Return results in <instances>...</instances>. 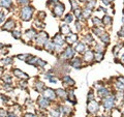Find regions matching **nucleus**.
<instances>
[{"mask_svg": "<svg viewBox=\"0 0 124 117\" xmlns=\"http://www.w3.org/2000/svg\"><path fill=\"white\" fill-rule=\"evenodd\" d=\"M62 81H63L65 84H67L69 86H74V81L72 80V79H70V77L69 76H67V75H65L64 77H62Z\"/></svg>", "mask_w": 124, "mask_h": 117, "instance_id": "obj_20", "label": "nucleus"}, {"mask_svg": "<svg viewBox=\"0 0 124 117\" xmlns=\"http://www.w3.org/2000/svg\"><path fill=\"white\" fill-rule=\"evenodd\" d=\"M111 1H113V0H111Z\"/></svg>", "mask_w": 124, "mask_h": 117, "instance_id": "obj_57", "label": "nucleus"}, {"mask_svg": "<svg viewBox=\"0 0 124 117\" xmlns=\"http://www.w3.org/2000/svg\"><path fill=\"white\" fill-rule=\"evenodd\" d=\"M115 96H106L102 99V105L105 109H112L115 105Z\"/></svg>", "mask_w": 124, "mask_h": 117, "instance_id": "obj_5", "label": "nucleus"}, {"mask_svg": "<svg viewBox=\"0 0 124 117\" xmlns=\"http://www.w3.org/2000/svg\"><path fill=\"white\" fill-rule=\"evenodd\" d=\"M122 22L124 23V16H123V18H122Z\"/></svg>", "mask_w": 124, "mask_h": 117, "instance_id": "obj_54", "label": "nucleus"}, {"mask_svg": "<svg viewBox=\"0 0 124 117\" xmlns=\"http://www.w3.org/2000/svg\"><path fill=\"white\" fill-rule=\"evenodd\" d=\"M46 64H47L46 61H43V59H40V58H38V60H37V62H36V64H35V66L43 67V66H46Z\"/></svg>", "mask_w": 124, "mask_h": 117, "instance_id": "obj_36", "label": "nucleus"}, {"mask_svg": "<svg viewBox=\"0 0 124 117\" xmlns=\"http://www.w3.org/2000/svg\"><path fill=\"white\" fill-rule=\"evenodd\" d=\"M60 33L62 35H66V36L71 34L70 27H69V25H67V23H64V24H61L60 25Z\"/></svg>", "mask_w": 124, "mask_h": 117, "instance_id": "obj_10", "label": "nucleus"}, {"mask_svg": "<svg viewBox=\"0 0 124 117\" xmlns=\"http://www.w3.org/2000/svg\"><path fill=\"white\" fill-rule=\"evenodd\" d=\"M37 104H38L40 109H47L48 107L50 106V102H49V99H47L46 98H43V96L41 95L37 98Z\"/></svg>", "mask_w": 124, "mask_h": 117, "instance_id": "obj_8", "label": "nucleus"}, {"mask_svg": "<svg viewBox=\"0 0 124 117\" xmlns=\"http://www.w3.org/2000/svg\"><path fill=\"white\" fill-rule=\"evenodd\" d=\"M74 16L77 17L78 19H81V17H82V12H81V9H80V8L74 11Z\"/></svg>", "mask_w": 124, "mask_h": 117, "instance_id": "obj_40", "label": "nucleus"}, {"mask_svg": "<svg viewBox=\"0 0 124 117\" xmlns=\"http://www.w3.org/2000/svg\"><path fill=\"white\" fill-rule=\"evenodd\" d=\"M35 36H36V31L33 28L27 30V31L25 32V37H26V39H28L29 40H31L33 37H35Z\"/></svg>", "mask_w": 124, "mask_h": 117, "instance_id": "obj_16", "label": "nucleus"}, {"mask_svg": "<svg viewBox=\"0 0 124 117\" xmlns=\"http://www.w3.org/2000/svg\"><path fill=\"white\" fill-rule=\"evenodd\" d=\"M29 2V0H18V3L20 5H28Z\"/></svg>", "mask_w": 124, "mask_h": 117, "instance_id": "obj_42", "label": "nucleus"}, {"mask_svg": "<svg viewBox=\"0 0 124 117\" xmlns=\"http://www.w3.org/2000/svg\"><path fill=\"white\" fill-rule=\"evenodd\" d=\"M64 21L66 23H71L74 21V15H72V13H67V15L64 17Z\"/></svg>", "mask_w": 124, "mask_h": 117, "instance_id": "obj_33", "label": "nucleus"}, {"mask_svg": "<svg viewBox=\"0 0 124 117\" xmlns=\"http://www.w3.org/2000/svg\"><path fill=\"white\" fill-rule=\"evenodd\" d=\"M74 56V51L71 47H67L66 49L64 50L63 54L61 55V58L63 57V59H71L72 57Z\"/></svg>", "mask_w": 124, "mask_h": 117, "instance_id": "obj_7", "label": "nucleus"}, {"mask_svg": "<svg viewBox=\"0 0 124 117\" xmlns=\"http://www.w3.org/2000/svg\"><path fill=\"white\" fill-rule=\"evenodd\" d=\"M71 66H74V68H79V67H81V65H82V60H81V58H74V59L71 60Z\"/></svg>", "mask_w": 124, "mask_h": 117, "instance_id": "obj_18", "label": "nucleus"}, {"mask_svg": "<svg viewBox=\"0 0 124 117\" xmlns=\"http://www.w3.org/2000/svg\"><path fill=\"white\" fill-rule=\"evenodd\" d=\"M103 58V53H99V52H95L94 54V59L97 61V62H99V61H101Z\"/></svg>", "mask_w": 124, "mask_h": 117, "instance_id": "obj_34", "label": "nucleus"}, {"mask_svg": "<svg viewBox=\"0 0 124 117\" xmlns=\"http://www.w3.org/2000/svg\"><path fill=\"white\" fill-rule=\"evenodd\" d=\"M67 96H68V101H69V102H71L72 104H77V101H75V96H74V90H69Z\"/></svg>", "mask_w": 124, "mask_h": 117, "instance_id": "obj_25", "label": "nucleus"}, {"mask_svg": "<svg viewBox=\"0 0 124 117\" xmlns=\"http://www.w3.org/2000/svg\"><path fill=\"white\" fill-rule=\"evenodd\" d=\"M80 1H81V2H86V1L88 2V1H90V0H80Z\"/></svg>", "mask_w": 124, "mask_h": 117, "instance_id": "obj_53", "label": "nucleus"}, {"mask_svg": "<svg viewBox=\"0 0 124 117\" xmlns=\"http://www.w3.org/2000/svg\"><path fill=\"white\" fill-rule=\"evenodd\" d=\"M31 56H32V55H30V54H21V55H18L17 58L20 59V60H25V61H27Z\"/></svg>", "mask_w": 124, "mask_h": 117, "instance_id": "obj_29", "label": "nucleus"}, {"mask_svg": "<svg viewBox=\"0 0 124 117\" xmlns=\"http://www.w3.org/2000/svg\"><path fill=\"white\" fill-rule=\"evenodd\" d=\"M101 2H102L105 5H109L110 3H111V0H101Z\"/></svg>", "mask_w": 124, "mask_h": 117, "instance_id": "obj_49", "label": "nucleus"}, {"mask_svg": "<svg viewBox=\"0 0 124 117\" xmlns=\"http://www.w3.org/2000/svg\"><path fill=\"white\" fill-rule=\"evenodd\" d=\"M56 94L58 96H60L61 98H63V99L67 98V93L63 90V89H57V90H56Z\"/></svg>", "mask_w": 124, "mask_h": 117, "instance_id": "obj_24", "label": "nucleus"}, {"mask_svg": "<svg viewBox=\"0 0 124 117\" xmlns=\"http://www.w3.org/2000/svg\"><path fill=\"white\" fill-rule=\"evenodd\" d=\"M48 40H49V35L47 32H39L37 35L35 36V44L36 46H44Z\"/></svg>", "mask_w": 124, "mask_h": 117, "instance_id": "obj_2", "label": "nucleus"}, {"mask_svg": "<svg viewBox=\"0 0 124 117\" xmlns=\"http://www.w3.org/2000/svg\"><path fill=\"white\" fill-rule=\"evenodd\" d=\"M12 4V0H0V7H4V8H9Z\"/></svg>", "mask_w": 124, "mask_h": 117, "instance_id": "obj_19", "label": "nucleus"}, {"mask_svg": "<svg viewBox=\"0 0 124 117\" xmlns=\"http://www.w3.org/2000/svg\"><path fill=\"white\" fill-rule=\"evenodd\" d=\"M35 89L38 92H43V90L44 89V84L43 83V82H40V81L35 82Z\"/></svg>", "mask_w": 124, "mask_h": 117, "instance_id": "obj_27", "label": "nucleus"}, {"mask_svg": "<svg viewBox=\"0 0 124 117\" xmlns=\"http://www.w3.org/2000/svg\"><path fill=\"white\" fill-rule=\"evenodd\" d=\"M98 110H99V105H98L97 102L90 101L88 103V105H87V111H88V113H90V114H95Z\"/></svg>", "mask_w": 124, "mask_h": 117, "instance_id": "obj_6", "label": "nucleus"}, {"mask_svg": "<svg viewBox=\"0 0 124 117\" xmlns=\"http://www.w3.org/2000/svg\"><path fill=\"white\" fill-rule=\"evenodd\" d=\"M93 23H94V25L96 26V27H100V26H102V20H100V19H98L97 17H93Z\"/></svg>", "mask_w": 124, "mask_h": 117, "instance_id": "obj_30", "label": "nucleus"}, {"mask_svg": "<svg viewBox=\"0 0 124 117\" xmlns=\"http://www.w3.org/2000/svg\"><path fill=\"white\" fill-rule=\"evenodd\" d=\"M93 32H94L97 36H100L101 34L103 33V31H102L100 28H99V27H94V28H93Z\"/></svg>", "mask_w": 124, "mask_h": 117, "instance_id": "obj_38", "label": "nucleus"}, {"mask_svg": "<svg viewBox=\"0 0 124 117\" xmlns=\"http://www.w3.org/2000/svg\"><path fill=\"white\" fill-rule=\"evenodd\" d=\"M118 36L120 37H124V26L121 27V29L118 31Z\"/></svg>", "mask_w": 124, "mask_h": 117, "instance_id": "obj_44", "label": "nucleus"}, {"mask_svg": "<svg viewBox=\"0 0 124 117\" xmlns=\"http://www.w3.org/2000/svg\"><path fill=\"white\" fill-rule=\"evenodd\" d=\"M49 81L51 82V83H54V84H56V83H57V79L55 78L54 76H53V77H51V78L49 79Z\"/></svg>", "mask_w": 124, "mask_h": 117, "instance_id": "obj_48", "label": "nucleus"}, {"mask_svg": "<svg viewBox=\"0 0 124 117\" xmlns=\"http://www.w3.org/2000/svg\"><path fill=\"white\" fill-rule=\"evenodd\" d=\"M91 13H92V11H89V9L85 8L84 11H82V17H84L85 19H88V18H90Z\"/></svg>", "mask_w": 124, "mask_h": 117, "instance_id": "obj_31", "label": "nucleus"}, {"mask_svg": "<svg viewBox=\"0 0 124 117\" xmlns=\"http://www.w3.org/2000/svg\"><path fill=\"white\" fill-rule=\"evenodd\" d=\"M37 15L39 16L37 20H43V19H44V17L47 16V15H46V13H43V12H38V13H37Z\"/></svg>", "mask_w": 124, "mask_h": 117, "instance_id": "obj_43", "label": "nucleus"}, {"mask_svg": "<svg viewBox=\"0 0 124 117\" xmlns=\"http://www.w3.org/2000/svg\"><path fill=\"white\" fill-rule=\"evenodd\" d=\"M113 22V20H112V17H110V16H105L103 17V19H102V23L105 24V26H110L112 24Z\"/></svg>", "mask_w": 124, "mask_h": 117, "instance_id": "obj_26", "label": "nucleus"}, {"mask_svg": "<svg viewBox=\"0 0 124 117\" xmlns=\"http://www.w3.org/2000/svg\"><path fill=\"white\" fill-rule=\"evenodd\" d=\"M98 117H106V116H103V115H102V116H98Z\"/></svg>", "mask_w": 124, "mask_h": 117, "instance_id": "obj_55", "label": "nucleus"}, {"mask_svg": "<svg viewBox=\"0 0 124 117\" xmlns=\"http://www.w3.org/2000/svg\"><path fill=\"white\" fill-rule=\"evenodd\" d=\"M100 39H101V42L103 43V44H105V45H109V43H110V35L106 32H103L100 36Z\"/></svg>", "mask_w": 124, "mask_h": 117, "instance_id": "obj_22", "label": "nucleus"}, {"mask_svg": "<svg viewBox=\"0 0 124 117\" xmlns=\"http://www.w3.org/2000/svg\"><path fill=\"white\" fill-rule=\"evenodd\" d=\"M34 13V7L32 6H24L20 12V17L23 21H30Z\"/></svg>", "mask_w": 124, "mask_h": 117, "instance_id": "obj_1", "label": "nucleus"}, {"mask_svg": "<svg viewBox=\"0 0 124 117\" xmlns=\"http://www.w3.org/2000/svg\"><path fill=\"white\" fill-rule=\"evenodd\" d=\"M84 58H85V61H87V62H90L91 60L94 59V53L92 52V51L90 50H88L87 52H85L84 53Z\"/></svg>", "mask_w": 124, "mask_h": 117, "instance_id": "obj_17", "label": "nucleus"}, {"mask_svg": "<svg viewBox=\"0 0 124 117\" xmlns=\"http://www.w3.org/2000/svg\"><path fill=\"white\" fill-rule=\"evenodd\" d=\"M119 49H120V47H119V46H115V47H114V49H113V53H114V55H115V56H117V53H118Z\"/></svg>", "mask_w": 124, "mask_h": 117, "instance_id": "obj_46", "label": "nucleus"}, {"mask_svg": "<svg viewBox=\"0 0 124 117\" xmlns=\"http://www.w3.org/2000/svg\"><path fill=\"white\" fill-rule=\"evenodd\" d=\"M53 42H54V44L56 45V46L62 47L65 44V39H63V36H62L61 33H57L56 35L53 37Z\"/></svg>", "mask_w": 124, "mask_h": 117, "instance_id": "obj_9", "label": "nucleus"}, {"mask_svg": "<svg viewBox=\"0 0 124 117\" xmlns=\"http://www.w3.org/2000/svg\"><path fill=\"white\" fill-rule=\"evenodd\" d=\"M24 117H37V116L34 115V114H31V113H27V114H25Z\"/></svg>", "mask_w": 124, "mask_h": 117, "instance_id": "obj_50", "label": "nucleus"}, {"mask_svg": "<svg viewBox=\"0 0 124 117\" xmlns=\"http://www.w3.org/2000/svg\"><path fill=\"white\" fill-rule=\"evenodd\" d=\"M53 15L55 17H57V18H59V17H61L62 15H63V13H64V9H65V6L63 3H61L58 1L56 4H55L53 6Z\"/></svg>", "mask_w": 124, "mask_h": 117, "instance_id": "obj_3", "label": "nucleus"}, {"mask_svg": "<svg viewBox=\"0 0 124 117\" xmlns=\"http://www.w3.org/2000/svg\"><path fill=\"white\" fill-rule=\"evenodd\" d=\"M7 112H6V110L0 108V117H7Z\"/></svg>", "mask_w": 124, "mask_h": 117, "instance_id": "obj_41", "label": "nucleus"}, {"mask_svg": "<svg viewBox=\"0 0 124 117\" xmlns=\"http://www.w3.org/2000/svg\"><path fill=\"white\" fill-rule=\"evenodd\" d=\"M97 94L100 98H106V96L110 95V90L105 88V87H99L98 91H97Z\"/></svg>", "mask_w": 124, "mask_h": 117, "instance_id": "obj_13", "label": "nucleus"}, {"mask_svg": "<svg viewBox=\"0 0 124 117\" xmlns=\"http://www.w3.org/2000/svg\"><path fill=\"white\" fill-rule=\"evenodd\" d=\"M12 72H13V75H15L17 78H19V79H24V80H26V79L29 78L28 75L25 74V73H24V72H22V71L18 70V68H15V70H13Z\"/></svg>", "mask_w": 124, "mask_h": 117, "instance_id": "obj_12", "label": "nucleus"}, {"mask_svg": "<svg viewBox=\"0 0 124 117\" xmlns=\"http://www.w3.org/2000/svg\"><path fill=\"white\" fill-rule=\"evenodd\" d=\"M75 27H77V30H78V31H81V29H82V26H81V23L79 22V21H77V22H75Z\"/></svg>", "mask_w": 124, "mask_h": 117, "instance_id": "obj_47", "label": "nucleus"}, {"mask_svg": "<svg viewBox=\"0 0 124 117\" xmlns=\"http://www.w3.org/2000/svg\"><path fill=\"white\" fill-rule=\"evenodd\" d=\"M5 19V13L4 12H0V23H2Z\"/></svg>", "mask_w": 124, "mask_h": 117, "instance_id": "obj_45", "label": "nucleus"}, {"mask_svg": "<svg viewBox=\"0 0 124 117\" xmlns=\"http://www.w3.org/2000/svg\"><path fill=\"white\" fill-rule=\"evenodd\" d=\"M118 80H119V82H121L122 84H124V78H123V77H119Z\"/></svg>", "mask_w": 124, "mask_h": 117, "instance_id": "obj_51", "label": "nucleus"}, {"mask_svg": "<svg viewBox=\"0 0 124 117\" xmlns=\"http://www.w3.org/2000/svg\"><path fill=\"white\" fill-rule=\"evenodd\" d=\"M51 115L53 116V117H59V116H60V111H59V109L51 110Z\"/></svg>", "mask_w": 124, "mask_h": 117, "instance_id": "obj_39", "label": "nucleus"}, {"mask_svg": "<svg viewBox=\"0 0 124 117\" xmlns=\"http://www.w3.org/2000/svg\"><path fill=\"white\" fill-rule=\"evenodd\" d=\"M85 50H86V48H85V45L83 44V43H79L77 44V46H75V51H77L78 53H85Z\"/></svg>", "mask_w": 124, "mask_h": 117, "instance_id": "obj_21", "label": "nucleus"}, {"mask_svg": "<svg viewBox=\"0 0 124 117\" xmlns=\"http://www.w3.org/2000/svg\"><path fill=\"white\" fill-rule=\"evenodd\" d=\"M84 42L87 43V44H92L93 43V37L91 36V34H87V35H85Z\"/></svg>", "mask_w": 124, "mask_h": 117, "instance_id": "obj_35", "label": "nucleus"}, {"mask_svg": "<svg viewBox=\"0 0 124 117\" xmlns=\"http://www.w3.org/2000/svg\"><path fill=\"white\" fill-rule=\"evenodd\" d=\"M123 116H124V112H123Z\"/></svg>", "mask_w": 124, "mask_h": 117, "instance_id": "obj_56", "label": "nucleus"}, {"mask_svg": "<svg viewBox=\"0 0 124 117\" xmlns=\"http://www.w3.org/2000/svg\"><path fill=\"white\" fill-rule=\"evenodd\" d=\"M12 36L15 37L16 39H21V36H22V32L20 31V30H12Z\"/></svg>", "mask_w": 124, "mask_h": 117, "instance_id": "obj_32", "label": "nucleus"}, {"mask_svg": "<svg viewBox=\"0 0 124 117\" xmlns=\"http://www.w3.org/2000/svg\"><path fill=\"white\" fill-rule=\"evenodd\" d=\"M69 3H70V5H71L72 11H75V9L80 8V6H79V2L77 1V0H69Z\"/></svg>", "mask_w": 124, "mask_h": 117, "instance_id": "obj_28", "label": "nucleus"}, {"mask_svg": "<svg viewBox=\"0 0 124 117\" xmlns=\"http://www.w3.org/2000/svg\"><path fill=\"white\" fill-rule=\"evenodd\" d=\"M1 62L4 64V65H8L10 63H12V58H9V57H5L4 59L1 60Z\"/></svg>", "mask_w": 124, "mask_h": 117, "instance_id": "obj_37", "label": "nucleus"}, {"mask_svg": "<svg viewBox=\"0 0 124 117\" xmlns=\"http://www.w3.org/2000/svg\"><path fill=\"white\" fill-rule=\"evenodd\" d=\"M65 40H66L68 44H74V43H75V42L78 40V34L71 33V34H69V35H67V36H66Z\"/></svg>", "mask_w": 124, "mask_h": 117, "instance_id": "obj_15", "label": "nucleus"}, {"mask_svg": "<svg viewBox=\"0 0 124 117\" xmlns=\"http://www.w3.org/2000/svg\"><path fill=\"white\" fill-rule=\"evenodd\" d=\"M95 5H96V0H90V1H88L86 3V9L92 11L95 7Z\"/></svg>", "mask_w": 124, "mask_h": 117, "instance_id": "obj_23", "label": "nucleus"}, {"mask_svg": "<svg viewBox=\"0 0 124 117\" xmlns=\"http://www.w3.org/2000/svg\"><path fill=\"white\" fill-rule=\"evenodd\" d=\"M44 49H46L48 52L50 53H53L55 51V48H56V45L54 44V42H52V40H48V42L44 44Z\"/></svg>", "mask_w": 124, "mask_h": 117, "instance_id": "obj_14", "label": "nucleus"}, {"mask_svg": "<svg viewBox=\"0 0 124 117\" xmlns=\"http://www.w3.org/2000/svg\"><path fill=\"white\" fill-rule=\"evenodd\" d=\"M43 96L46 98L47 99H49V101H55L57 94L56 91L53 90L52 88H44L43 90Z\"/></svg>", "mask_w": 124, "mask_h": 117, "instance_id": "obj_4", "label": "nucleus"}, {"mask_svg": "<svg viewBox=\"0 0 124 117\" xmlns=\"http://www.w3.org/2000/svg\"><path fill=\"white\" fill-rule=\"evenodd\" d=\"M15 26L16 25H15V22L12 21V19H8L7 21H6V23L2 26V29L7 30V31H12L13 28H15Z\"/></svg>", "mask_w": 124, "mask_h": 117, "instance_id": "obj_11", "label": "nucleus"}, {"mask_svg": "<svg viewBox=\"0 0 124 117\" xmlns=\"http://www.w3.org/2000/svg\"><path fill=\"white\" fill-rule=\"evenodd\" d=\"M121 63H123V64H124V54L122 55V57H121Z\"/></svg>", "mask_w": 124, "mask_h": 117, "instance_id": "obj_52", "label": "nucleus"}]
</instances>
